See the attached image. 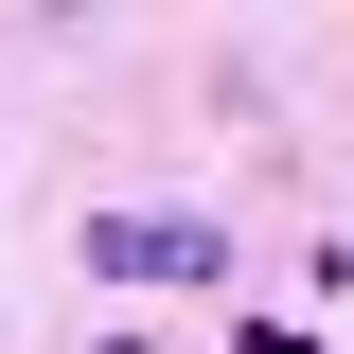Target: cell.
Instances as JSON below:
<instances>
[{"mask_svg": "<svg viewBox=\"0 0 354 354\" xmlns=\"http://www.w3.org/2000/svg\"><path fill=\"white\" fill-rule=\"evenodd\" d=\"M230 230L213 213H88V283H213Z\"/></svg>", "mask_w": 354, "mask_h": 354, "instance_id": "6da1fadb", "label": "cell"}]
</instances>
